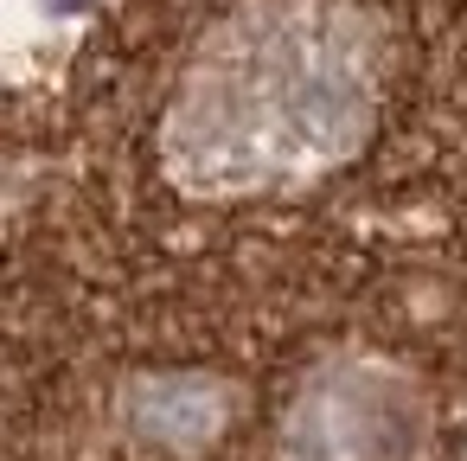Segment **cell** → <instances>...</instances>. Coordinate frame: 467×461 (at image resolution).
Instances as JSON below:
<instances>
[{
    "label": "cell",
    "instance_id": "6da1fadb",
    "mask_svg": "<svg viewBox=\"0 0 467 461\" xmlns=\"http://www.w3.org/2000/svg\"><path fill=\"white\" fill-rule=\"evenodd\" d=\"M365 46L320 0H275L231 26L180 110V148L212 180L301 173L365 129Z\"/></svg>",
    "mask_w": 467,
    "mask_h": 461
}]
</instances>
